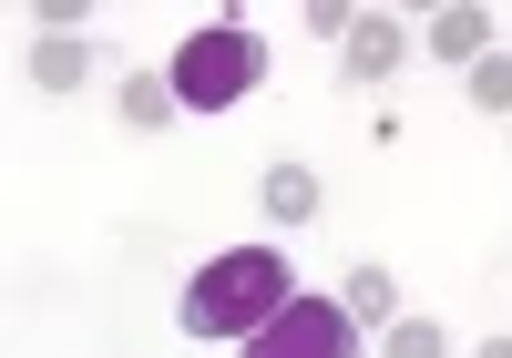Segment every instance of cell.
<instances>
[{
    "label": "cell",
    "instance_id": "1",
    "mask_svg": "<svg viewBox=\"0 0 512 358\" xmlns=\"http://www.w3.org/2000/svg\"><path fill=\"white\" fill-rule=\"evenodd\" d=\"M287 297H297V266L277 246H226V256H205L185 277L175 318H185V338H256Z\"/></svg>",
    "mask_w": 512,
    "mask_h": 358
},
{
    "label": "cell",
    "instance_id": "2",
    "mask_svg": "<svg viewBox=\"0 0 512 358\" xmlns=\"http://www.w3.org/2000/svg\"><path fill=\"white\" fill-rule=\"evenodd\" d=\"M164 82L185 93V113H236L256 82H267V41L246 21H205V31H185V52L164 62Z\"/></svg>",
    "mask_w": 512,
    "mask_h": 358
},
{
    "label": "cell",
    "instance_id": "3",
    "mask_svg": "<svg viewBox=\"0 0 512 358\" xmlns=\"http://www.w3.org/2000/svg\"><path fill=\"white\" fill-rule=\"evenodd\" d=\"M246 358H359V318L338 297H287L277 318L246 338Z\"/></svg>",
    "mask_w": 512,
    "mask_h": 358
},
{
    "label": "cell",
    "instance_id": "4",
    "mask_svg": "<svg viewBox=\"0 0 512 358\" xmlns=\"http://www.w3.org/2000/svg\"><path fill=\"white\" fill-rule=\"evenodd\" d=\"M400 62H410V31H400L390 11H359L349 41H338V72H349V82H390Z\"/></svg>",
    "mask_w": 512,
    "mask_h": 358
},
{
    "label": "cell",
    "instance_id": "5",
    "mask_svg": "<svg viewBox=\"0 0 512 358\" xmlns=\"http://www.w3.org/2000/svg\"><path fill=\"white\" fill-rule=\"evenodd\" d=\"M492 11H482V0H441V11H431V62H482L492 52Z\"/></svg>",
    "mask_w": 512,
    "mask_h": 358
},
{
    "label": "cell",
    "instance_id": "6",
    "mask_svg": "<svg viewBox=\"0 0 512 358\" xmlns=\"http://www.w3.org/2000/svg\"><path fill=\"white\" fill-rule=\"evenodd\" d=\"M113 113L134 123V133H175V123H185V93H175L164 72H123V82H113Z\"/></svg>",
    "mask_w": 512,
    "mask_h": 358
},
{
    "label": "cell",
    "instance_id": "7",
    "mask_svg": "<svg viewBox=\"0 0 512 358\" xmlns=\"http://www.w3.org/2000/svg\"><path fill=\"white\" fill-rule=\"evenodd\" d=\"M256 205H267V226H308L318 215V174L308 164H267L256 174Z\"/></svg>",
    "mask_w": 512,
    "mask_h": 358
},
{
    "label": "cell",
    "instance_id": "8",
    "mask_svg": "<svg viewBox=\"0 0 512 358\" xmlns=\"http://www.w3.org/2000/svg\"><path fill=\"white\" fill-rule=\"evenodd\" d=\"M338 307H349L359 328H390V318H400V277H390V266H349V287H338Z\"/></svg>",
    "mask_w": 512,
    "mask_h": 358
},
{
    "label": "cell",
    "instance_id": "9",
    "mask_svg": "<svg viewBox=\"0 0 512 358\" xmlns=\"http://www.w3.org/2000/svg\"><path fill=\"white\" fill-rule=\"evenodd\" d=\"M31 82L41 93H82L93 82V41H31Z\"/></svg>",
    "mask_w": 512,
    "mask_h": 358
},
{
    "label": "cell",
    "instance_id": "10",
    "mask_svg": "<svg viewBox=\"0 0 512 358\" xmlns=\"http://www.w3.org/2000/svg\"><path fill=\"white\" fill-rule=\"evenodd\" d=\"M379 358H451V338H441V318H390L379 328Z\"/></svg>",
    "mask_w": 512,
    "mask_h": 358
},
{
    "label": "cell",
    "instance_id": "11",
    "mask_svg": "<svg viewBox=\"0 0 512 358\" xmlns=\"http://www.w3.org/2000/svg\"><path fill=\"white\" fill-rule=\"evenodd\" d=\"M472 103L512 123V52H482V62H472Z\"/></svg>",
    "mask_w": 512,
    "mask_h": 358
},
{
    "label": "cell",
    "instance_id": "12",
    "mask_svg": "<svg viewBox=\"0 0 512 358\" xmlns=\"http://www.w3.org/2000/svg\"><path fill=\"white\" fill-rule=\"evenodd\" d=\"M482 358H512V328H502V338H482Z\"/></svg>",
    "mask_w": 512,
    "mask_h": 358
}]
</instances>
